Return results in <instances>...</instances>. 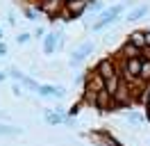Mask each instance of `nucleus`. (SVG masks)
I'll return each instance as SVG.
<instances>
[{
	"instance_id": "1",
	"label": "nucleus",
	"mask_w": 150,
	"mask_h": 146,
	"mask_svg": "<svg viewBox=\"0 0 150 146\" xmlns=\"http://www.w3.org/2000/svg\"><path fill=\"white\" fill-rule=\"evenodd\" d=\"M125 7H127V2H118V5H114V7H107L105 11H100L98 21L93 23V32H100V30H105L107 25L116 23V21L121 18V14L125 11Z\"/></svg>"
},
{
	"instance_id": "2",
	"label": "nucleus",
	"mask_w": 150,
	"mask_h": 146,
	"mask_svg": "<svg viewBox=\"0 0 150 146\" xmlns=\"http://www.w3.org/2000/svg\"><path fill=\"white\" fill-rule=\"evenodd\" d=\"M93 71L98 73V75H103L105 80H109L114 75H118V64H116V59H112V57H103L100 62L96 64Z\"/></svg>"
},
{
	"instance_id": "3",
	"label": "nucleus",
	"mask_w": 150,
	"mask_h": 146,
	"mask_svg": "<svg viewBox=\"0 0 150 146\" xmlns=\"http://www.w3.org/2000/svg\"><path fill=\"white\" fill-rule=\"evenodd\" d=\"M62 5H64V0H39V2H37V7L41 9V14H48L52 21L59 16Z\"/></svg>"
},
{
	"instance_id": "4",
	"label": "nucleus",
	"mask_w": 150,
	"mask_h": 146,
	"mask_svg": "<svg viewBox=\"0 0 150 146\" xmlns=\"http://www.w3.org/2000/svg\"><path fill=\"white\" fill-rule=\"evenodd\" d=\"M93 41H84V44L80 46V48H75L73 50V55H71V59H68V64H71V66H75V64H80V62H84L86 57H89V55L93 53Z\"/></svg>"
},
{
	"instance_id": "5",
	"label": "nucleus",
	"mask_w": 150,
	"mask_h": 146,
	"mask_svg": "<svg viewBox=\"0 0 150 146\" xmlns=\"http://www.w3.org/2000/svg\"><path fill=\"white\" fill-rule=\"evenodd\" d=\"M62 44H64V34H62V32H48V34L43 36V53L52 55L55 48H59Z\"/></svg>"
},
{
	"instance_id": "6",
	"label": "nucleus",
	"mask_w": 150,
	"mask_h": 146,
	"mask_svg": "<svg viewBox=\"0 0 150 146\" xmlns=\"http://www.w3.org/2000/svg\"><path fill=\"white\" fill-rule=\"evenodd\" d=\"M96 110H100V112H109V110H116V105H114V96L109 94L107 89L98 91V96H96Z\"/></svg>"
},
{
	"instance_id": "7",
	"label": "nucleus",
	"mask_w": 150,
	"mask_h": 146,
	"mask_svg": "<svg viewBox=\"0 0 150 146\" xmlns=\"http://www.w3.org/2000/svg\"><path fill=\"white\" fill-rule=\"evenodd\" d=\"M64 7L73 14L75 18H80L89 9V0H64Z\"/></svg>"
},
{
	"instance_id": "8",
	"label": "nucleus",
	"mask_w": 150,
	"mask_h": 146,
	"mask_svg": "<svg viewBox=\"0 0 150 146\" xmlns=\"http://www.w3.org/2000/svg\"><path fill=\"white\" fill-rule=\"evenodd\" d=\"M39 96H46V98H62L66 91L64 87H55V84H39Z\"/></svg>"
},
{
	"instance_id": "9",
	"label": "nucleus",
	"mask_w": 150,
	"mask_h": 146,
	"mask_svg": "<svg viewBox=\"0 0 150 146\" xmlns=\"http://www.w3.org/2000/svg\"><path fill=\"white\" fill-rule=\"evenodd\" d=\"M89 137H91V139H98V142H100V146H123L121 142H118V139H114L107 130H100V132H89Z\"/></svg>"
},
{
	"instance_id": "10",
	"label": "nucleus",
	"mask_w": 150,
	"mask_h": 146,
	"mask_svg": "<svg viewBox=\"0 0 150 146\" xmlns=\"http://www.w3.org/2000/svg\"><path fill=\"white\" fill-rule=\"evenodd\" d=\"M127 41L132 46H137L139 50H146V30H134L127 34Z\"/></svg>"
},
{
	"instance_id": "11",
	"label": "nucleus",
	"mask_w": 150,
	"mask_h": 146,
	"mask_svg": "<svg viewBox=\"0 0 150 146\" xmlns=\"http://www.w3.org/2000/svg\"><path fill=\"white\" fill-rule=\"evenodd\" d=\"M148 11H150V7L148 5H137L134 9H130V14H127V21H141L143 16H148Z\"/></svg>"
},
{
	"instance_id": "12",
	"label": "nucleus",
	"mask_w": 150,
	"mask_h": 146,
	"mask_svg": "<svg viewBox=\"0 0 150 146\" xmlns=\"http://www.w3.org/2000/svg\"><path fill=\"white\" fill-rule=\"evenodd\" d=\"M46 121L50 126H59V123H66L64 112H57V110H46Z\"/></svg>"
},
{
	"instance_id": "13",
	"label": "nucleus",
	"mask_w": 150,
	"mask_h": 146,
	"mask_svg": "<svg viewBox=\"0 0 150 146\" xmlns=\"http://www.w3.org/2000/svg\"><path fill=\"white\" fill-rule=\"evenodd\" d=\"M121 57H141V55H143V50H139V48H137V46H132L130 41H125V46H123L121 48Z\"/></svg>"
},
{
	"instance_id": "14",
	"label": "nucleus",
	"mask_w": 150,
	"mask_h": 146,
	"mask_svg": "<svg viewBox=\"0 0 150 146\" xmlns=\"http://www.w3.org/2000/svg\"><path fill=\"white\" fill-rule=\"evenodd\" d=\"M23 132V128L18 126H9V123H0V137H16Z\"/></svg>"
},
{
	"instance_id": "15",
	"label": "nucleus",
	"mask_w": 150,
	"mask_h": 146,
	"mask_svg": "<svg viewBox=\"0 0 150 146\" xmlns=\"http://www.w3.org/2000/svg\"><path fill=\"white\" fill-rule=\"evenodd\" d=\"M121 82H123V78H121V73H118V75H114V78H109V80L105 82V89L114 96V94L118 91V87H121Z\"/></svg>"
},
{
	"instance_id": "16",
	"label": "nucleus",
	"mask_w": 150,
	"mask_h": 146,
	"mask_svg": "<svg viewBox=\"0 0 150 146\" xmlns=\"http://www.w3.org/2000/svg\"><path fill=\"white\" fill-rule=\"evenodd\" d=\"M141 82H150V57H141Z\"/></svg>"
},
{
	"instance_id": "17",
	"label": "nucleus",
	"mask_w": 150,
	"mask_h": 146,
	"mask_svg": "<svg viewBox=\"0 0 150 146\" xmlns=\"http://www.w3.org/2000/svg\"><path fill=\"white\" fill-rule=\"evenodd\" d=\"M23 14H25L28 21H37V16L41 14V9H39V7H25V9H23Z\"/></svg>"
},
{
	"instance_id": "18",
	"label": "nucleus",
	"mask_w": 150,
	"mask_h": 146,
	"mask_svg": "<svg viewBox=\"0 0 150 146\" xmlns=\"http://www.w3.org/2000/svg\"><path fill=\"white\" fill-rule=\"evenodd\" d=\"M141 103L146 105V110H150V82H146V87H143V96H141Z\"/></svg>"
},
{
	"instance_id": "19",
	"label": "nucleus",
	"mask_w": 150,
	"mask_h": 146,
	"mask_svg": "<svg viewBox=\"0 0 150 146\" xmlns=\"http://www.w3.org/2000/svg\"><path fill=\"white\" fill-rule=\"evenodd\" d=\"M80 110H82V103H73L71 107L66 110V114H68V117H71V119H75V117H77V114H80Z\"/></svg>"
},
{
	"instance_id": "20",
	"label": "nucleus",
	"mask_w": 150,
	"mask_h": 146,
	"mask_svg": "<svg viewBox=\"0 0 150 146\" xmlns=\"http://www.w3.org/2000/svg\"><path fill=\"white\" fill-rule=\"evenodd\" d=\"M21 84H23V87H28V89H32V91H39V82H34L32 78H28V75L23 78V82H21Z\"/></svg>"
},
{
	"instance_id": "21",
	"label": "nucleus",
	"mask_w": 150,
	"mask_h": 146,
	"mask_svg": "<svg viewBox=\"0 0 150 146\" xmlns=\"http://www.w3.org/2000/svg\"><path fill=\"white\" fill-rule=\"evenodd\" d=\"M57 18H62L64 23H71V21H73L75 16H73V14H71V11H68V9L64 7V9H62V11H59V16H57Z\"/></svg>"
},
{
	"instance_id": "22",
	"label": "nucleus",
	"mask_w": 150,
	"mask_h": 146,
	"mask_svg": "<svg viewBox=\"0 0 150 146\" xmlns=\"http://www.w3.org/2000/svg\"><path fill=\"white\" fill-rule=\"evenodd\" d=\"M89 9H91V11H105L100 0H89Z\"/></svg>"
},
{
	"instance_id": "23",
	"label": "nucleus",
	"mask_w": 150,
	"mask_h": 146,
	"mask_svg": "<svg viewBox=\"0 0 150 146\" xmlns=\"http://www.w3.org/2000/svg\"><path fill=\"white\" fill-rule=\"evenodd\" d=\"M30 39H32L30 32H18V34H16V41H18V44H28Z\"/></svg>"
},
{
	"instance_id": "24",
	"label": "nucleus",
	"mask_w": 150,
	"mask_h": 146,
	"mask_svg": "<svg viewBox=\"0 0 150 146\" xmlns=\"http://www.w3.org/2000/svg\"><path fill=\"white\" fill-rule=\"evenodd\" d=\"M9 75H11V78H14L16 82H23V78H25V75H23L18 69H9Z\"/></svg>"
},
{
	"instance_id": "25",
	"label": "nucleus",
	"mask_w": 150,
	"mask_h": 146,
	"mask_svg": "<svg viewBox=\"0 0 150 146\" xmlns=\"http://www.w3.org/2000/svg\"><path fill=\"white\" fill-rule=\"evenodd\" d=\"M127 117H130V121H132V123H141V121H143V119H146V114H143V117H141V114H137V112H130V114H127Z\"/></svg>"
},
{
	"instance_id": "26",
	"label": "nucleus",
	"mask_w": 150,
	"mask_h": 146,
	"mask_svg": "<svg viewBox=\"0 0 150 146\" xmlns=\"http://www.w3.org/2000/svg\"><path fill=\"white\" fill-rule=\"evenodd\" d=\"M11 94H14L16 98H18V96H23V89H21V84H18V82H16L14 87H11Z\"/></svg>"
},
{
	"instance_id": "27",
	"label": "nucleus",
	"mask_w": 150,
	"mask_h": 146,
	"mask_svg": "<svg viewBox=\"0 0 150 146\" xmlns=\"http://www.w3.org/2000/svg\"><path fill=\"white\" fill-rule=\"evenodd\" d=\"M46 34H48L46 27H37V32H34V36H37V39H39V36H46Z\"/></svg>"
},
{
	"instance_id": "28",
	"label": "nucleus",
	"mask_w": 150,
	"mask_h": 146,
	"mask_svg": "<svg viewBox=\"0 0 150 146\" xmlns=\"http://www.w3.org/2000/svg\"><path fill=\"white\" fill-rule=\"evenodd\" d=\"M5 55H7V44L0 41V57H5Z\"/></svg>"
},
{
	"instance_id": "29",
	"label": "nucleus",
	"mask_w": 150,
	"mask_h": 146,
	"mask_svg": "<svg viewBox=\"0 0 150 146\" xmlns=\"http://www.w3.org/2000/svg\"><path fill=\"white\" fill-rule=\"evenodd\" d=\"M146 48H150V30H146Z\"/></svg>"
},
{
	"instance_id": "30",
	"label": "nucleus",
	"mask_w": 150,
	"mask_h": 146,
	"mask_svg": "<svg viewBox=\"0 0 150 146\" xmlns=\"http://www.w3.org/2000/svg\"><path fill=\"white\" fill-rule=\"evenodd\" d=\"M0 119H5V114H2V112H0Z\"/></svg>"
},
{
	"instance_id": "31",
	"label": "nucleus",
	"mask_w": 150,
	"mask_h": 146,
	"mask_svg": "<svg viewBox=\"0 0 150 146\" xmlns=\"http://www.w3.org/2000/svg\"><path fill=\"white\" fill-rule=\"evenodd\" d=\"M0 41H2V32H0Z\"/></svg>"
}]
</instances>
